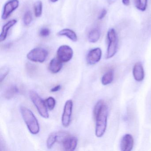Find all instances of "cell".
<instances>
[{
	"label": "cell",
	"instance_id": "5",
	"mask_svg": "<svg viewBox=\"0 0 151 151\" xmlns=\"http://www.w3.org/2000/svg\"><path fill=\"white\" fill-rule=\"evenodd\" d=\"M48 55V51L45 48L36 47L28 53L27 57L31 61L42 63L46 60Z\"/></svg>",
	"mask_w": 151,
	"mask_h": 151
},
{
	"label": "cell",
	"instance_id": "16",
	"mask_svg": "<svg viewBox=\"0 0 151 151\" xmlns=\"http://www.w3.org/2000/svg\"><path fill=\"white\" fill-rule=\"evenodd\" d=\"M18 93L19 89L16 86H10L4 91V97L7 99H11L17 95Z\"/></svg>",
	"mask_w": 151,
	"mask_h": 151
},
{
	"label": "cell",
	"instance_id": "18",
	"mask_svg": "<svg viewBox=\"0 0 151 151\" xmlns=\"http://www.w3.org/2000/svg\"><path fill=\"white\" fill-rule=\"evenodd\" d=\"M114 78V70H111L103 75L101 78V83L103 85H107L113 82Z\"/></svg>",
	"mask_w": 151,
	"mask_h": 151
},
{
	"label": "cell",
	"instance_id": "4",
	"mask_svg": "<svg viewBox=\"0 0 151 151\" xmlns=\"http://www.w3.org/2000/svg\"><path fill=\"white\" fill-rule=\"evenodd\" d=\"M109 41L107 51L106 59L112 58L117 52L118 48V39L116 32L114 29H111L107 33Z\"/></svg>",
	"mask_w": 151,
	"mask_h": 151
},
{
	"label": "cell",
	"instance_id": "10",
	"mask_svg": "<svg viewBox=\"0 0 151 151\" xmlns=\"http://www.w3.org/2000/svg\"><path fill=\"white\" fill-rule=\"evenodd\" d=\"M102 52L99 47L93 48L88 52L86 56V61L90 65H94L98 63L101 59Z\"/></svg>",
	"mask_w": 151,
	"mask_h": 151
},
{
	"label": "cell",
	"instance_id": "30",
	"mask_svg": "<svg viewBox=\"0 0 151 151\" xmlns=\"http://www.w3.org/2000/svg\"><path fill=\"white\" fill-rule=\"evenodd\" d=\"M51 2H52V3H55V2H57L59 0H50Z\"/></svg>",
	"mask_w": 151,
	"mask_h": 151
},
{
	"label": "cell",
	"instance_id": "28",
	"mask_svg": "<svg viewBox=\"0 0 151 151\" xmlns=\"http://www.w3.org/2000/svg\"><path fill=\"white\" fill-rule=\"evenodd\" d=\"M61 88V86L60 85L56 86L55 87H53L51 90V91L52 92H55L58 91Z\"/></svg>",
	"mask_w": 151,
	"mask_h": 151
},
{
	"label": "cell",
	"instance_id": "7",
	"mask_svg": "<svg viewBox=\"0 0 151 151\" xmlns=\"http://www.w3.org/2000/svg\"><path fill=\"white\" fill-rule=\"evenodd\" d=\"M73 102L71 100L66 101L64 105L63 114L62 117V123L64 127H68L70 125L72 115Z\"/></svg>",
	"mask_w": 151,
	"mask_h": 151
},
{
	"label": "cell",
	"instance_id": "25",
	"mask_svg": "<svg viewBox=\"0 0 151 151\" xmlns=\"http://www.w3.org/2000/svg\"><path fill=\"white\" fill-rule=\"evenodd\" d=\"M9 69L7 67H3L1 68L0 71V81L1 83L6 78V76L9 73Z\"/></svg>",
	"mask_w": 151,
	"mask_h": 151
},
{
	"label": "cell",
	"instance_id": "17",
	"mask_svg": "<svg viewBox=\"0 0 151 151\" xmlns=\"http://www.w3.org/2000/svg\"><path fill=\"white\" fill-rule=\"evenodd\" d=\"M100 36V31L99 29L96 28L93 29L88 34V40L91 43H96L99 40Z\"/></svg>",
	"mask_w": 151,
	"mask_h": 151
},
{
	"label": "cell",
	"instance_id": "22",
	"mask_svg": "<svg viewBox=\"0 0 151 151\" xmlns=\"http://www.w3.org/2000/svg\"><path fill=\"white\" fill-rule=\"evenodd\" d=\"M26 70L29 76H32L37 73V66L34 64L27 63L26 64Z\"/></svg>",
	"mask_w": 151,
	"mask_h": 151
},
{
	"label": "cell",
	"instance_id": "3",
	"mask_svg": "<svg viewBox=\"0 0 151 151\" xmlns=\"http://www.w3.org/2000/svg\"><path fill=\"white\" fill-rule=\"evenodd\" d=\"M29 96L40 114L44 118H48L49 117V114L46 105L40 96L36 92L33 91H30Z\"/></svg>",
	"mask_w": 151,
	"mask_h": 151
},
{
	"label": "cell",
	"instance_id": "15",
	"mask_svg": "<svg viewBox=\"0 0 151 151\" xmlns=\"http://www.w3.org/2000/svg\"><path fill=\"white\" fill-rule=\"evenodd\" d=\"M57 35L60 36H65L73 42L77 41L78 37L76 32L69 29H64L58 32Z\"/></svg>",
	"mask_w": 151,
	"mask_h": 151
},
{
	"label": "cell",
	"instance_id": "26",
	"mask_svg": "<svg viewBox=\"0 0 151 151\" xmlns=\"http://www.w3.org/2000/svg\"><path fill=\"white\" fill-rule=\"evenodd\" d=\"M50 34V31L48 28H42L40 31V35L43 37H46L49 36Z\"/></svg>",
	"mask_w": 151,
	"mask_h": 151
},
{
	"label": "cell",
	"instance_id": "11",
	"mask_svg": "<svg viewBox=\"0 0 151 151\" xmlns=\"http://www.w3.org/2000/svg\"><path fill=\"white\" fill-rule=\"evenodd\" d=\"M134 139L130 134H127L123 136L121 142V149L122 151H130L133 148Z\"/></svg>",
	"mask_w": 151,
	"mask_h": 151
},
{
	"label": "cell",
	"instance_id": "12",
	"mask_svg": "<svg viewBox=\"0 0 151 151\" xmlns=\"http://www.w3.org/2000/svg\"><path fill=\"white\" fill-rule=\"evenodd\" d=\"M134 79L137 82H141L145 77V72L142 63L137 62L134 65L132 70Z\"/></svg>",
	"mask_w": 151,
	"mask_h": 151
},
{
	"label": "cell",
	"instance_id": "19",
	"mask_svg": "<svg viewBox=\"0 0 151 151\" xmlns=\"http://www.w3.org/2000/svg\"><path fill=\"white\" fill-rule=\"evenodd\" d=\"M58 134L55 133H51L47 140V146L48 149H50L52 147L55 143L58 140Z\"/></svg>",
	"mask_w": 151,
	"mask_h": 151
},
{
	"label": "cell",
	"instance_id": "9",
	"mask_svg": "<svg viewBox=\"0 0 151 151\" xmlns=\"http://www.w3.org/2000/svg\"><path fill=\"white\" fill-rule=\"evenodd\" d=\"M62 145L66 151H74L76 148L78 139L76 137L70 135H66L62 139Z\"/></svg>",
	"mask_w": 151,
	"mask_h": 151
},
{
	"label": "cell",
	"instance_id": "20",
	"mask_svg": "<svg viewBox=\"0 0 151 151\" xmlns=\"http://www.w3.org/2000/svg\"><path fill=\"white\" fill-rule=\"evenodd\" d=\"M34 9L35 16L37 17H41L43 11V3L41 1H38L34 4Z\"/></svg>",
	"mask_w": 151,
	"mask_h": 151
},
{
	"label": "cell",
	"instance_id": "13",
	"mask_svg": "<svg viewBox=\"0 0 151 151\" xmlns=\"http://www.w3.org/2000/svg\"><path fill=\"white\" fill-rule=\"evenodd\" d=\"M17 22V21L15 19H13L9 21L6 24H4V26L2 27L1 33L0 35L1 42L4 41L6 39L9 30L16 24Z\"/></svg>",
	"mask_w": 151,
	"mask_h": 151
},
{
	"label": "cell",
	"instance_id": "1",
	"mask_svg": "<svg viewBox=\"0 0 151 151\" xmlns=\"http://www.w3.org/2000/svg\"><path fill=\"white\" fill-rule=\"evenodd\" d=\"M93 115L96 121L95 135L98 137H101L106 132L108 115V108L104 101H99L96 103Z\"/></svg>",
	"mask_w": 151,
	"mask_h": 151
},
{
	"label": "cell",
	"instance_id": "6",
	"mask_svg": "<svg viewBox=\"0 0 151 151\" xmlns=\"http://www.w3.org/2000/svg\"><path fill=\"white\" fill-rule=\"evenodd\" d=\"M58 58L62 62L66 63L71 60L73 56V49L67 45L61 46L57 52Z\"/></svg>",
	"mask_w": 151,
	"mask_h": 151
},
{
	"label": "cell",
	"instance_id": "14",
	"mask_svg": "<svg viewBox=\"0 0 151 151\" xmlns=\"http://www.w3.org/2000/svg\"><path fill=\"white\" fill-rule=\"evenodd\" d=\"M63 67L62 62L59 59L54 58L52 59L49 64L48 69L50 72L53 74L58 73Z\"/></svg>",
	"mask_w": 151,
	"mask_h": 151
},
{
	"label": "cell",
	"instance_id": "8",
	"mask_svg": "<svg viewBox=\"0 0 151 151\" xmlns=\"http://www.w3.org/2000/svg\"><path fill=\"white\" fill-rule=\"evenodd\" d=\"M19 6L18 0H9L5 4L2 12V19L6 20L10 17L11 14L18 8Z\"/></svg>",
	"mask_w": 151,
	"mask_h": 151
},
{
	"label": "cell",
	"instance_id": "23",
	"mask_svg": "<svg viewBox=\"0 0 151 151\" xmlns=\"http://www.w3.org/2000/svg\"><path fill=\"white\" fill-rule=\"evenodd\" d=\"M32 21V15L30 11H27L23 17V22L24 25L28 26L29 25Z\"/></svg>",
	"mask_w": 151,
	"mask_h": 151
},
{
	"label": "cell",
	"instance_id": "21",
	"mask_svg": "<svg viewBox=\"0 0 151 151\" xmlns=\"http://www.w3.org/2000/svg\"><path fill=\"white\" fill-rule=\"evenodd\" d=\"M136 7L141 11H145L147 6V0H134Z\"/></svg>",
	"mask_w": 151,
	"mask_h": 151
},
{
	"label": "cell",
	"instance_id": "27",
	"mask_svg": "<svg viewBox=\"0 0 151 151\" xmlns=\"http://www.w3.org/2000/svg\"><path fill=\"white\" fill-rule=\"evenodd\" d=\"M107 14V11L105 9H102L101 10V13H100L99 15V20H102V19L104 18L106 15Z\"/></svg>",
	"mask_w": 151,
	"mask_h": 151
},
{
	"label": "cell",
	"instance_id": "24",
	"mask_svg": "<svg viewBox=\"0 0 151 151\" xmlns=\"http://www.w3.org/2000/svg\"><path fill=\"white\" fill-rule=\"evenodd\" d=\"M46 102L47 106L50 110H53L54 109L56 103L54 98L52 97H49L47 99Z\"/></svg>",
	"mask_w": 151,
	"mask_h": 151
},
{
	"label": "cell",
	"instance_id": "29",
	"mask_svg": "<svg viewBox=\"0 0 151 151\" xmlns=\"http://www.w3.org/2000/svg\"><path fill=\"white\" fill-rule=\"evenodd\" d=\"M123 4L125 6H128L130 4V0H122Z\"/></svg>",
	"mask_w": 151,
	"mask_h": 151
},
{
	"label": "cell",
	"instance_id": "2",
	"mask_svg": "<svg viewBox=\"0 0 151 151\" xmlns=\"http://www.w3.org/2000/svg\"><path fill=\"white\" fill-rule=\"evenodd\" d=\"M21 114L23 118L31 133L37 134L40 131V125L38 120L33 113L26 107H21Z\"/></svg>",
	"mask_w": 151,
	"mask_h": 151
}]
</instances>
